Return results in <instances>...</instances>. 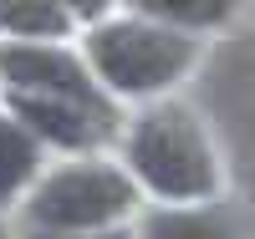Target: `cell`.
I'll return each mask as SVG.
<instances>
[{
  "label": "cell",
  "mask_w": 255,
  "mask_h": 239,
  "mask_svg": "<svg viewBox=\"0 0 255 239\" xmlns=\"http://www.w3.org/2000/svg\"><path fill=\"white\" fill-rule=\"evenodd\" d=\"M128 153H133L138 178L163 199H199V193L215 188V153H209L199 122L184 107L148 112L133 127Z\"/></svg>",
  "instance_id": "cell-1"
},
{
  "label": "cell",
  "mask_w": 255,
  "mask_h": 239,
  "mask_svg": "<svg viewBox=\"0 0 255 239\" xmlns=\"http://www.w3.org/2000/svg\"><path fill=\"white\" fill-rule=\"evenodd\" d=\"M189 61H194V41L163 26L123 20V26H102L92 36V67L118 92H158L174 77H184Z\"/></svg>",
  "instance_id": "cell-2"
},
{
  "label": "cell",
  "mask_w": 255,
  "mask_h": 239,
  "mask_svg": "<svg viewBox=\"0 0 255 239\" xmlns=\"http://www.w3.org/2000/svg\"><path fill=\"white\" fill-rule=\"evenodd\" d=\"M133 209V183L118 168L102 163H77L46 178L31 199V219L46 229H97Z\"/></svg>",
  "instance_id": "cell-3"
},
{
  "label": "cell",
  "mask_w": 255,
  "mask_h": 239,
  "mask_svg": "<svg viewBox=\"0 0 255 239\" xmlns=\"http://www.w3.org/2000/svg\"><path fill=\"white\" fill-rule=\"evenodd\" d=\"M0 72L20 86V97H26V92H41V97L77 102V107H87V112H102V117H108V107L97 102L87 72H82L67 51H51V46H5V51H0Z\"/></svg>",
  "instance_id": "cell-4"
},
{
  "label": "cell",
  "mask_w": 255,
  "mask_h": 239,
  "mask_svg": "<svg viewBox=\"0 0 255 239\" xmlns=\"http://www.w3.org/2000/svg\"><path fill=\"white\" fill-rule=\"evenodd\" d=\"M15 107L31 117L36 133H46V138L67 143V148L97 143L102 127H108V117H102V112H87V107H77V102H56V97H15Z\"/></svg>",
  "instance_id": "cell-5"
},
{
  "label": "cell",
  "mask_w": 255,
  "mask_h": 239,
  "mask_svg": "<svg viewBox=\"0 0 255 239\" xmlns=\"http://www.w3.org/2000/svg\"><path fill=\"white\" fill-rule=\"evenodd\" d=\"M143 239H245V229L230 209H174L153 214Z\"/></svg>",
  "instance_id": "cell-6"
},
{
  "label": "cell",
  "mask_w": 255,
  "mask_h": 239,
  "mask_svg": "<svg viewBox=\"0 0 255 239\" xmlns=\"http://www.w3.org/2000/svg\"><path fill=\"white\" fill-rule=\"evenodd\" d=\"M31 173H36V138L20 122L0 117V199L15 193Z\"/></svg>",
  "instance_id": "cell-7"
},
{
  "label": "cell",
  "mask_w": 255,
  "mask_h": 239,
  "mask_svg": "<svg viewBox=\"0 0 255 239\" xmlns=\"http://www.w3.org/2000/svg\"><path fill=\"white\" fill-rule=\"evenodd\" d=\"M0 26L20 31V36H61L67 10L56 0H0Z\"/></svg>",
  "instance_id": "cell-8"
},
{
  "label": "cell",
  "mask_w": 255,
  "mask_h": 239,
  "mask_svg": "<svg viewBox=\"0 0 255 239\" xmlns=\"http://www.w3.org/2000/svg\"><path fill=\"white\" fill-rule=\"evenodd\" d=\"M138 5L158 20H174V26H220L235 15L240 0H138Z\"/></svg>",
  "instance_id": "cell-9"
},
{
  "label": "cell",
  "mask_w": 255,
  "mask_h": 239,
  "mask_svg": "<svg viewBox=\"0 0 255 239\" xmlns=\"http://www.w3.org/2000/svg\"><path fill=\"white\" fill-rule=\"evenodd\" d=\"M56 5H61V10L72 5L77 15H102V5H108V0H56Z\"/></svg>",
  "instance_id": "cell-10"
},
{
  "label": "cell",
  "mask_w": 255,
  "mask_h": 239,
  "mask_svg": "<svg viewBox=\"0 0 255 239\" xmlns=\"http://www.w3.org/2000/svg\"><path fill=\"white\" fill-rule=\"evenodd\" d=\"M46 239H123V234H46Z\"/></svg>",
  "instance_id": "cell-11"
}]
</instances>
